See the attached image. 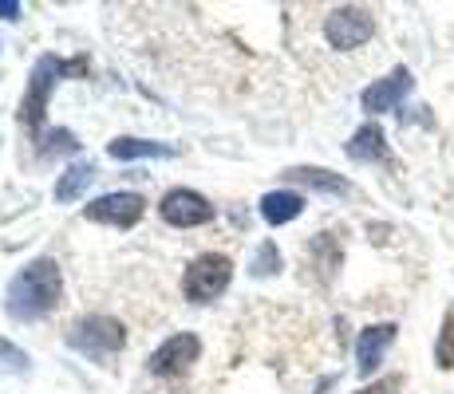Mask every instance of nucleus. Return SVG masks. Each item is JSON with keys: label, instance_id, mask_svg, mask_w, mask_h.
Instances as JSON below:
<instances>
[{"label": "nucleus", "instance_id": "obj_2", "mask_svg": "<svg viewBox=\"0 0 454 394\" xmlns=\"http://www.w3.org/2000/svg\"><path fill=\"white\" fill-rule=\"evenodd\" d=\"M83 67H87L83 59H72V64H64V59H56V56L36 59V67H32V75H28V95H24V103H20V122L32 130V135H40V122H43V111H48L51 87H56L64 75L83 72Z\"/></svg>", "mask_w": 454, "mask_h": 394}, {"label": "nucleus", "instance_id": "obj_7", "mask_svg": "<svg viewBox=\"0 0 454 394\" xmlns=\"http://www.w3.org/2000/svg\"><path fill=\"white\" fill-rule=\"evenodd\" d=\"M325 36H328L332 48L352 51V48H360V43H368L375 36V20L364 12V8L344 4L325 20Z\"/></svg>", "mask_w": 454, "mask_h": 394}, {"label": "nucleus", "instance_id": "obj_21", "mask_svg": "<svg viewBox=\"0 0 454 394\" xmlns=\"http://www.w3.org/2000/svg\"><path fill=\"white\" fill-rule=\"evenodd\" d=\"M154 394H178V390H154Z\"/></svg>", "mask_w": 454, "mask_h": 394}, {"label": "nucleus", "instance_id": "obj_15", "mask_svg": "<svg viewBox=\"0 0 454 394\" xmlns=\"http://www.w3.org/2000/svg\"><path fill=\"white\" fill-rule=\"evenodd\" d=\"M91 182H95V166L91 162L67 166V170L59 174V182H56V201H80Z\"/></svg>", "mask_w": 454, "mask_h": 394}, {"label": "nucleus", "instance_id": "obj_18", "mask_svg": "<svg viewBox=\"0 0 454 394\" xmlns=\"http://www.w3.org/2000/svg\"><path fill=\"white\" fill-rule=\"evenodd\" d=\"M0 367H4V371L24 375V371H28V355H24L20 347H12V344H4V339H0Z\"/></svg>", "mask_w": 454, "mask_h": 394}, {"label": "nucleus", "instance_id": "obj_3", "mask_svg": "<svg viewBox=\"0 0 454 394\" xmlns=\"http://www.w3.org/2000/svg\"><path fill=\"white\" fill-rule=\"evenodd\" d=\"M127 344V328L111 315H83L67 328V347L80 352L87 359H111L115 352H123Z\"/></svg>", "mask_w": 454, "mask_h": 394}, {"label": "nucleus", "instance_id": "obj_10", "mask_svg": "<svg viewBox=\"0 0 454 394\" xmlns=\"http://www.w3.org/2000/svg\"><path fill=\"white\" fill-rule=\"evenodd\" d=\"M391 344H395V323H372V328H364L360 344H356V371L372 375L383 363Z\"/></svg>", "mask_w": 454, "mask_h": 394}, {"label": "nucleus", "instance_id": "obj_6", "mask_svg": "<svg viewBox=\"0 0 454 394\" xmlns=\"http://www.w3.org/2000/svg\"><path fill=\"white\" fill-rule=\"evenodd\" d=\"M198 355H202L198 336L178 331V336H170L162 347H154L151 359H146V367H151V375H159V379H178V375H186L190 367L198 363Z\"/></svg>", "mask_w": 454, "mask_h": 394}, {"label": "nucleus", "instance_id": "obj_5", "mask_svg": "<svg viewBox=\"0 0 454 394\" xmlns=\"http://www.w3.org/2000/svg\"><path fill=\"white\" fill-rule=\"evenodd\" d=\"M146 213V197L119 189V194H103L83 205V217L95 225H111V229H135Z\"/></svg>", "mask_w": 454, "mask_h": 394}, {"label": "nucleus", "instance_id": "obj_9", "mask_svg": "<svg viewBox=\"0 0 454 394\" xmlns=\"http://www.w3.org/2000/svg\"><path fill=\"white\" fill-rule=\"evenodd\" d=\"M411 87H415L411 72H407V67H395L387 79L372 83L368 91L360 95V103H364V111H368V115H383V111H395L399 103L407 99V91H411Z\"/></svg>", "mask_w": 454, "mask_h": 394}, {"label": "nucleus", "instance_id": "obj_11", "mask_svg": "<svg viewBox=\"0 0 454 394\" xmlns=\"http://www.w3.org/2000/svg\"><path fill=\"white\" fill-rule=\"evenodd\" d=\"M348 158L352 162H387L391 151H387V138L375 122H364L352 138H348Z\"/></svg>", "mask_w": 454, "mask_h": 394}, {"label": "nucleus", "instance_id": "obj_12", "mask_svg": "<svg viewBox=\"0 0 454 394\" xmlns=\"http://www.w3.org/2000/svg\"><path fill=\"white\" fill-rule=\"evenodd\" d=\"M285 178L301 182V186H309V189H320V194H336V197L352 194V186H348L340 174L320 170V166H293V170H285Z\"/></svg>", "mask_w": 454, "mask_h": 394}, {"label": "nucleus", "instance_id": "obj_17", "mask_svg": "<svg viewBox=\"0 0 454 394\" xmlns=\"http://www.w3.org/2000/svg\"><path fill=\"white\" fill-rule=\"evenodd\" d=\"M434 359H439L442 371H454V312L442 320V331H439V344H434Z\"/></svg>", "mask_w": 454, "mask_h": 394}, {"label": "nucleus", "instance_id": "obj_16", "mask_svg": "<svg viewBox=\"0 0 454 394\" xmlns=\"http://www.w3.org/2000/svg\"><path fill=\"white\" fill-rule=\"evenodd\" d=\"M249 273L257 276V280H265V276L281 273V252H277V244H273V241H265L257 252H253V265H249Z\"/></svg>", "mask_w": 454, "mask_h": 394}, {"label": "nucleus", "instance_id": "obj_4", "mask_svg": "<svg viewBox=\"0 0 454 394\" xmlns=\"http://www.w3.org/2000/svg\"><path fill=\"white\" fill-rule=\"evenodd\" d=\"M233 280V260L222 252H202V257L190 260L186 276H182V292L190 304H214L217 296L230 288Z\"/></svg>", "mask_w": 454, "mask_h": 394}, {"label": "nucleus", "instance_id": "obj_1", "mask_svg": "<svg viewBox=\"0 0 454 394\" xmlns=\"http://www.w3.org/2000/svg\"><path fill=\"white\" fill-rule=\"evenodd\" d=\"M59 296H64V276H59V265L51 257H40L32 265H24L20 273L8 280L4 292V308L16 323H32L43 320L48 312H56Z\"/></svg>", "mask_w": 454, "mask_h": 394}, {"label": "nucleus", "instance_id": "obj_20", "mask_svg": "<svg viewBox=\"0 0 454 394\" xmlns=\"http://www.w3.org/2000/svg\"><path fill=\"white\" fill-rule=\"evenodd\" d=\"M20 16V4L16 0H0V20H16Z\"/></svg>", "mask_w": 454, "mask_h": 394}, {"label": "nucleus", "instance_id": "obj_19", "mask_svg": "<svg viewBox=\"0 0 454 394\" xmlns=\"http://www.w3.org/2000/svg\"><path fill=\"white\" fill-rule=\"evenodd\" d=\"M399 387H403V379H399V375H387V379L372 382V387H360L356 394H399Z\"/></svg>", "mask_w": 454, "mask_h": 394}, {"label": "nucleus", "instance_id": "obj_8", "mask_svg": "<svg viewBox=\"0 0 454 394\" xmlns=\"http://www.w3.org/2000/svg\"><path fill=\"white\" fill-rule=\"evenodd\" d=\"M159 213L174 229H198V225L214 221V205H209L198 189H170V194L159 201Z\"/></svg>", "mask_w": 454, "mask_h": 394}, {"label": "nucleus", "instance_id": "obj_14", "mask_svg": "<svg viewBox=\"0 0 454 394\" xmlns=\"http://www.w3.org/2000/svg\"><path fill=\"white\" fill-rule=\"evenodd\" d=\"M107 154L115 162H138V158H174L178 151L166 143H146V138H115L107 143Z\"/></svg>", "mask_w": 454, "mask_h": 394}, {"label": "nucleus", "instance_id": "obj_13", "mask_svg": "<svg viewBox=\"0 0 454 394\" xmlns=\"http://www.w3.org/2000/svg\"><path fill=\"white\" fill-rule=\"evenodd\" d=\"M304 213V197L293 194V189H273V194L261 197V217L269 225H289Z\"/></svg>", "mask_w": 454, "mask_h": 394}]
</instances>
